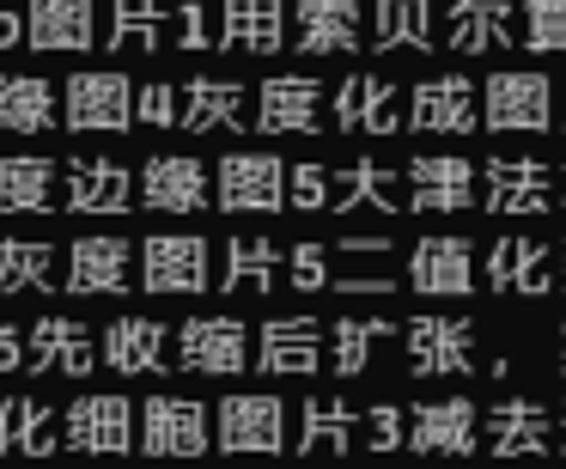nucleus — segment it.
Wrapping results in <instances>:
<instances>
[{
    "mask_svg": "<svg viewBox=\"0 0 566 469\" xmlns=\"http://www.w3.org/2000/svg\"><path fill=\"white\" fill-rule=\"evenodd\" d=\"M390 335L396 330L384 317H342V323H335V347H329L335 378H359V372L371 366V347L390 342Z\"/></svg>",
    "mask_w": 566,
    "mask_h": 469,
    "instance_id": "4c0bfd02",
    "label": "nucleus"
},
{
    "mask_svg": "<svg viewBox=\"0 0 566 469\" xmlns=\"http://www.w3.org/2000/svg\"><path fill=\"white\" fill-rule=\"evenodd\" d=\"M342 250H366V257H384V250H390V238H384V232H366V238H342Z\"/></svg>",
    "mask_w": 566,
    "mask_h": 469,
    "instance_id": "8fccbe9b",
    "label": "nucleus"
},
{
    "mask_svg": "<svg viewBox=\"0 0 566 469\" xmlns=\"http://www.w3.org/2000/svg\"><path fill=\"white\" fill-rule=\"evenodd\" d=\"M524 43L530 50H566V0H524Z\"/></svg>",
    "mask_w": 566,
    "mask_h": 469,
    "instance_id": "a19ab883",
    "label": "nucleus"
},
{
    "mask_svg": "<svg viewBox=\"0 0 566 469\" xmlns=\"http://www.w3.org/2000/svg\"><path fill=\"white\" fill-rule=\"evenodd\" d=\"M140 286L147 293H201L208 286V244L189 232H153L140 244Z\"/></svg>",
    "mask_w": 566,
    "mask_h": 469,
    "instance_id": "9d476101",
    "label": "nucleus"
},
{
    "mask_svg": "<svg viewBox=\"0 0 566 469\" xmlns=\"http://www.w3.org/2000/svg\"><path fill=\"white\" fill-rule=\"evenodd\" d=\"M226 451H244V457H281L286 451V403L269 390L256 396H226L220 420H213Z\"/></svg>",
    "mask_w": 566,
    "mask_h": 469,
    "instance_id": "20e7f679",
    "label": "nucleus"
},
{
    "mask_svg": "<svg viewBox=\"0 0 566 469\" xmlns=\"http://www.w3.org/2000/svg\"><path fill=\"white\" fill-rule=\"evenodd\" d=\"M475 201V159H408V208L415 213H463Z\"/></svg>",
    "mask_w": 566,
    "mask_h": 469,
    "instance_id": "f8f14e48",
    "label": "nucleus"
},
{
    "mask_svg": "<svg viewBox=\"0 0 566 469\" xmlns=\"http://www.w3.org/2000/svg\"><path fill=\"white\" fill-rule=\"evenodd\" d=\"M366 445L371 451H402L408 445V420L396 403H371L366 408Z\"/></svg>",
    "mask_w": 566,
    "mask_h": 469,
    "instance_id": "79ce46f5",
    "label": "nucleus"
},
{
    "mask_svg": "<svg viewBox=\"0 0 566 469\" xmlns=\"http://www.w3.org/2000/svg\"><path fill=\"white\" fill-rule=\"evenodd\" d=\"M140 92L128 86L123 74H74L67 80V128L80 135H123L135 116Z\"/></svg>",
    "mask_w": 566,
    "mask_h": 469,
    "instance_id": "6e6552de",
    "label": "nucleus"
},
{
    "mask_svg": "<svg viewBox=\"0 0 566 469\" xmlns=\"http://www.w3.org/2000/svg\"><path fill=\"white\" fill-rule=\"evenodd\" d=\"M323 111V86L311 74H281L262 86V116L256 128L262 135H311Z\"/></svg>",
    "mask_w": 566,
    "mask_h": 469,
    "instance_id": "aec40b11",
    "label": "nucleus"
},
{
    "mask_svg": "<svg viewBox=\"0 0 566 469\" xmlns=\"http://www.w3.org/2000/svg\"><path fill=\"white\" fill-rule=\"evenodd\" d=\"M481 201L488 213H548L554 177L542 159H481Z\"/></svg>",
    "mask_w": 566,
    "mask_h": 469,
    "instance_id": "9b49d317",
    "label": "nucleus"
},
{
    "mask_svg": "<svg viewBox=\"0 0 566 469\" xmlns=\"http://www.w3.org/2000/svg\"><path fill=\"white\" fill-rule=\"evenodd\" d=\"M140 201L153 213H196L208 201V165L189 153H159L140 165Z\"/></svg>",
    "mask_w": 566,
    "mask_h": 469,
    "instance_id": "4468645a",
    "label": "nucleus"
},
{
    "mask_svg": "<svg viewBox=\"0 0 566 469\" xmlns=\"http://www.w3.org/2000/svg\"><path fill=\"white\" fill-rule=\"evenodd\" d=\"M560 281H566V244H560Z\"/></svg>",
    "mask_w": 566,
    "mask_h": 469,
    "instance_id": "603ef678",
    "label": "nucleus"
},
{
    "mask_svg": "<svg viewBox=\"0 0 566 469\" xmlns=\"http://www.w3.org/2000/svg\"><path fill=\"white\" fill-rule=\"evenodd\" d=\"M135 184L116 159H67V208L74 213H123Z\"/></svg>",
    "mask_w": 566,
    "mask_h": 469,
    "instance_id": "bb28decb",
    "label": "nucleus"
},
{
    "mask_svg": "<svg viewBox=\"0 0 566 469\" xmlns=\"http://www.w3.org/2000/svg\"><path fill=\"white\" fill-rule=\"evenodd\" d=\"M408 372L415 378H463V372H475V323L415 317L408 323Z\"/></svg>",
    "mask_w": 566,
    "mask_h": 469,
    "instance_id": "39448f33",
    "label": "nucleus"
},
{
    "mask_svg": "<svg viewBox=\"0 0 566 469\" xmlns=\"http://www.w3.org/2000/svg\"><path fill=\"white\" fill-rule=\"evenodd\" d=\"M323 366V330L317 317H269L262 323V347H256V372L269 378H305Z\"/></svg>",
    "mask_w": 566,
    "mask_h": 469,
    "instance_id": "dca6fc26",
    "label": "nucleus"
},
{
    "mask_svg": "<svg viewBox=\"0 0 566 469\" xmlns=\"http://www.w3.org/2000/svg\"><path fill=\"white\" fill-rule=\"evenodd\" d=\"M481 415L488 408L469 396H444V403H415L408 415V445L427 457H469L481 439Z\"/></svg>",
    "mask_w": 566,
    "mask_h": 469,
    "instance_id": "1a4fd4ad",
    "label": "nucleus"
},
{
    "mask_svg": "<svg viewBox=\"0 0 566 469\" xmlns=\"http://www.w3.org/2000/svg\"><path fill=\"white\" fill-rule=\"evenodd\" d=\"M488 286H493V293H530V299H542L554 286L548 244H536V238H500V244L488 250Z\"/></svg>",
    "mask_w": 566,
    "mask_h": 469,
    "instance_id": "b1692460",
    "label": "nucleus"
},
{
    "mask_svg": "<svg viewBox=\"0 0 566 469\" xmlns=\"http://www.w3.org/2000/svg\"><path fill=\"white\" fill-rule=\"evenodd\" d=\"M135 250L123 238H80L67 250V293H123Z\"/></svg>",
    "mask_w": 566,
    "mask_h": 469,
    "instance_id": "393cba45",
    "label": "nucleus"
},
{
    "mask_svg": "<svg viewBox=\"0 0 566 469\" xmlns=\"http://www.w3.org/2000/svg\"><path fill=\"white\" fill-rule=\"evenodd\" d=\"M354 208L396 213V171L390 165L359 159V165H342V171H335V208L329 213H354Z\"/></svg>",
    "mask_w": 566,
    "mask_h": 469,
    "instance_id": "72a5a7b5",
    "label": "nucleus"
},
{
    "mask_svg": "<svg viewBox=\"0 0 566 469\" xmlns=\"http://www.w3.org/2000/svg\"><path fill=\"white\" fill-rule=\"evenodd\" d=\"M286 208L293 213L335 208V177L323 171V165H293V171H286Z\"/></svg>",
    "mask_w": 566,
    "mask_h": 469,
    "instance_id": "ea45409f",
    "label": "nucleus"
},
{
    "mask_svg": "<svg viewBox=\"0 0 566 469\" xmlns=\"http://www.w3.org/2000/svg\"><path fill=\"white\" fill-rule=\"evenodd\" d=\"M560 445H566V415H560Z\"/></svg>",
    "mask_w": 566,
    "mask_h": 469,
    "instance_id": "864d4df0",
    "label": "nucleus"
},
{
    "mask_svg": "<svg viewBox=\"0 0 566 469\" xmlns=\"http://www.w3.org/2000/svg\"><path fill=\"white\" fill-rule=\"evenodd\" d=\"M378 50H432V0H378V25H371Z\"/></svg>",
    "mask_w": 566,
    "mask_h": 469,
    "instance_id": "e433bc0d",
    "label": "nucleus"
},
{
    "mask_svg": "<svg viewBox=\"0 0 566 469\" xmlns=\"http://www.w3.org/2000/svg\"><path fill=\"white\" fill-rule=\"evenodd\" d=\"M55 286V250L50 244H19L0 238V293H50Z\"/></svg>",
    "mask_w": 566,
    "mask_h": 469,
    "instance_id": "c9c22d12",
    "label": "nucleus"
},
{
    "mask_svg": "<svg viewBox=\"0 0 566 469\" xmlns=\"http://www.w3.org/2000/svg\"><path fill=\"white\" fill-rule=\"evenodd\" d=\"M481 128H493V135H548L554 128L548 80L500 67V74L488 80V92H481Z\"/></svg>",
    "mask_w": 566,
    "mask_h": 469,
    "instance_id": "f257e3e1",
    "label": "nucleus"
},
{
    "mask_svg": "<svg viewBox=\"0 0 566 469\" xmlns=\"http://www.w3.org/2000/svg\"><path fill=\"white\" fill-rule=\"evenodd\" d=\"M335 286H342V293H390V274H342V281H335Z\"/></svg>",
    "mask_w": 566,
    "mask_h": 469,
    "instance_id": "de8ad7c7",
    "label": "nucleus"
},
{
    "mask_svg": "<svg viewBox=\"0 0 566 469\" xmlns=\"http://www.w3.org/2000/svg\"><path fill=\"white\" fill-rule=\"evenodd\" d=\"M140 408L116 390H86L80 403H67V445L74 451H98V457H123L128 445H140L135 432Z\"/></svg>",
    "mask_w": 566,
    "mask_h": 469,
    "instance_id": "7ed1b4c3",
    "label": "nucleus"
},
{
    "mask_svg": "<svg viewBox=\"0 0 566 469\" xmlns=\"http://www.w3.org/2000/svg\"><path fill=\"white\" fill-rule=\"evenodd\" d=\"M55 420L38 396H7L0 403V457H50Z\"/></svg>",
    "mask_w": 566,
    "mask_h": 469,
    "instance_id": "2f4dec72",
    "label": "nucleus"
},
{
    "mask_svg": "<svg viewBox=\"0 0 566 469\" xmlns=\"http://www.w3.org/2000/svg\"><path fill=\"white\" fill-rule=\"evenodd\" d=\"M135 116L140 123H153V128H171V123H184V111H177V92L165 86H140V104H135Z\"/></svg>",
    "mask_w": 566,
    "mask_h": 469,
    "instance_id": "c03bdc74",
    "label": "nucleus"
},
{
    "mask_svg": "<svg viewBox=\"0 0 566 469\" xmlns=\"http://www.w3.org/2000/svg\"><path fill=\"white\" fill-rule=\"evenodd\" d=\"M104 366L116 378H147V372H165V323L153 317H116L104 330Z\"/></svg>",
    "mask_w": 566,
    "mask_h": 469,
    "instance_id": "5701e85b",
    "label": "nucleus"
},
{
    "mask_svg": "<svg viewBox=\"0 0 566 469\" xmlns=\"http://www.w3.org/2000/svg\"><path fill=\"white\" fill-rule=\"evenodd\" d=\"M408 128L420 135H469L481 128V104H475V86L463 74H439L427 86H415V104H408Z\"/></svg>",
    "mask_w": 566,
    "mask_h": 469,
    "instance_id": "2eb2a0df",
    "label": "nucleus"
},
{
    "mask_svg": "<svg viewBox=\"0 0 566 469\" xmlns=\"http://www.w3.org/2000/svg\"><path fill=\"white\" fill-rule=\"evenodd\" d=\"M359 432V408L342 396H311L298 408V451L305 457H347Z\"/></svg>",
    "mask_w": 566,
    "mask_h": 469,
    "instance_id": "cd10ccee",
    "label": "nucleus"
},
{
    "mask_svg": "<svg viewBox=\"0 0 566 469\" xmlns=\"http://www.w3.org/2000/svg\"><path fill=\"white\" fill-rule=\"evenodd\" d=\"M177 366L201 372V378H232V372L256 366L250 359V330L238 317H189L177 330Z\"/></svg>",
    "mask_w": 566,
    "mask_h": 469,
    "instance_id": "f03ea898",
    "label": "nucleus"
},
{
    "mask_svg": "<svg viewBox=\"0 0 566 469\" xmlns=\"http://www.w3.org/2000/svg\"><path fill=\"white\" fill-rule=\"evenodd\" d=\"M55 196V165L38 153L0 159V213H43Z\"/></svg>",
    "mask_w": 566,
    "mask_h": 469,
    "instance_id": "473e14b6",
    "label": "nucleus"
},
{
    "mask_svg": "<svg viewBox=\"0 0 566 469\" xmlns=\"http://www.w3.org/2000/svg\"><path fill=\"white\" fill-rule=\"evenodd\" d=\"M256 116H244V92L232 80H189V98H184V123L189 135H213V128H250Z\"/></svg>",
    "mask_w": 566,
    "mask_h": 469,
    "instance_id": "c756f323",
    "label": "nucleus"
},
{
    "mask_svg": "<svg viewBox=\"0 0 566 469\" xmlns=\"http://www.w3.org/2000/svg\"><path fill=\"white\" fill-rule=\"evenodd\" d=\"M165 43V7L159 0H116L111 50H159Z\"/></svg>",
    "mask_w": 566,
    "mask_h": 469,
    "instance_id": "58836bf2",
    "label": "nucleus"
},
{
    "mask_svg": "<svg viewBox=\"0 0 566 469\" xmlns=\"http://www.w3.org/2000/svg\"><path fill=\"white\" fill-rule=\"evenodd\" d=\"M335 274H329V250L323 244H298L293 250V286L298 293H317V286H329Z\"/></svg>",
    "mask_w": 566,
    "mask_h": 469,
    "instance_id": "37998d69",
    "label": "nucleus"
},
{
    "mask_svg": "<svg viewBox=\"0 0 566 469\" xmlns=\"http://www.w3.org/2000/svg\"><path fill=\"white\" fill-rule=\"evenodd\" d=\"M408 286L427 299H463L475 286V244L469 238H420L408 262Z\"/></svg>",
    "mask_w": 566,
    "mask_h": 469,
    "instance_id": "ddd939ff",
    "label": "nucleus"
},
{
    "mask_svg": "<svg viewBox=\"0 0 566 469\" xmlns=\"http://www.w3.org/2000/svg\"><path fill=\"white\" fill-rule=\"evenodd\" d=\"M177 50H208V13H201V0H184L177 7Z\"/></svg>",
    "mask_w": 566,
    "mask_h": 469,
    "instance_id": "a18cd8bd",
    "label": "nucleus"
},
{
    "mask_svg": "<svg viewBox=\"0 0 566 469\" xmlns=\"http://www.w3.org/2000/svg\"><path fill=\"white\" fill-rule=\"evenodd\" d=\"M335 128H366V135H396L402 116H396V86L390 80H371V74H354L335 86Z\"/></svg>",
    "mask_w": 566,
    "mask_h": 469,
    "instance_id": "4be33fe9",
    "label": "nucleus"
},
{
    "mask_svg": "<svg viewBox=\"0 0 566 469\" xmlns=\"http://www.w3.org/2000/svg\"><path fill=\"white\" fill-rule=\"evenodd\" d=\"M560 372H566V330H560Z\"/></svg>",
    "mask_w": 566,
    "mask_h": 469,
    "instance_id": "3c124183",
    "label": "nucleus"
},
{
    "mask_svg": "<svg viewBox=\"0 0 566 469\" xmlns=\"http://www.w3.org/2000/svg\"><path fill=\"white\" fill-rule=\"evenodd\" d=\"M31 366V335H19L13 323H0V372Z\"/></svg>",
    "mask_w": 566,
    "mask_h": 469,
    "instance_id": "49530a36",
    "label": "nucleus"
},
{
    "mask_svg": "<svg viewBox=\"0 0 566 469\" xmlns=\"http://www.w3.org/2000/svg\"><path fill=\"white\" fill-rule=\"evenodd\" d=\"M25 43L31 50H92L98 25H92V0H31L25 7Z\"/></svg>",
    "mask_w": 566,
    "mask_h": 469,
    "instance_id": "a211bd4d",
    "label": "nucleus"
},
{
    "mask_svg": "<svg viewBox=\"0 0 566 469\" xmlns=\"http://www.w3.org/2000/svg\"><path fill=\"white\" fill-rule=\"evenodd\" d=\"M92 366H104L98 342H92L86 323H67V317H43L38 330H31V378H43V372H67V378H86Z\"/></svg>",
    "mask_w": 566,
    "mask_h": 469,
    "instance_id": "f3484780",
    "label": "nucleus"
},
{
    "mask_svg": "<svg viewBox=\"0 0 566 469\" xmlns=\"http://www.w3.org/2000/svg\"><path fill=\"white\" fill-rule=\"evenodd\" d=\"M293 43L305 55H347L359 50V7L354 0H298L293 7Z\"/></svg>",
    "mask_w": 566,
    "mask_h": 469,
    "instance_id": "6ab92c4d",
    "label": "nucleus"
},
{
    "mask_svg": "<svg viewBox=\"0 0 566 469\" xmlns=\"http://www.w3.org/2000/svg\"><path fill=\"white\" fill-rule=\"evenodd\" d=\"M274 262H281V244L269 238H232L226 244V293H274Z\"/></svg>",
    "mask_w": 566,
    "mask_h": 469,
    "instance_id": "f704fd0d",
    "label": "nucleus"
},
{
    "mask_svg": "<svg viewBox=\"0 0 566 469\" xmlns=\"http://www.w3.org/2000/svg\"><path fill=\"white\" fill-rule=\"evenodd\" d=\"M140 451L147 457H201L208 451V408L196 396H147L140 403Z\"/></svg>",
    "mask_w": 566,
    "mask_h": 469,
    "instance_id": "423d86ee",
    "label": "nucleus"
},
{
    "mask_svg": "<svg viewBox=\"0 0 566 469\" xmlns=\"http://www.w3.org/2000/svg\"><path fill=\"white\" fill-rule=\"evenodd\" d=\"M19 38H25V25H19V13L7 7V0H0V50H13Z\"/></svg>",
    "mask_w": 566,
    "mask_h": 469,
    "instance_id": "09e8293b",
    "label": "nucleus"
},
{
    "mask_svg": "<svg viewBox=\"0 0 566 469\" xmlns=\"http://www.w3.org/2000/svg\"><path fill=\"white\" fill-rule=\"evenodd\" d=\"M500 43H512V7L505 0H457L451 7V50L488 55Z\"/></svg>",
    "mask_w": 566,
    "mask_h": 469,
    "instance_id": "7c9ffc66",
    "label": "nucleus"
},
{
    "mask_svg": "<svg viewBox=\"0 0 566 469\" xmlns=\"http://www.w3.org/2000/svg\"><path fill=\"white\" fill-rule=\"evenodd\" d=\"M0 128L7 135H50L55 128V92L38 74H0Z\"/></svg>",
    "mask_w": 566,
    "mask_h": 469,
    "instance_id": "c85d7f7f",
    "label": "nucleus"
},
{
    "mask_svg": "<svg viewBox=\"0 0 566 469\" xmlns=\"http://www.w3.org/2000/svg\"><path fill=\"white\" fill-rule=\"evenodd\" d=\"M286 171H293V165L274 159V153H226L220 159V208L281 213L286 208Z\"/></svg>",
    "mask_w": 566,
    "mask_h": 469,
    "instance_id": "0eeeda50",
    "label": "nucleus"
},
{
    "mask_svg": "<svg viewBox=\"0 0 566 469\" xmlns=\"http://www.w3.org/2000/svg\"><path fill=\"white\" fill-rule=\"evenodd\" d=\"M220 43L244 55H274L286 43V0H226Z\"/></svg>",
    "mask_w": 566,
    "mask_h": 469,
    "instance_id": "a878e982",
    "label": "nucleus"
},
{
    "mask_svg": "<svg viewBox=\"0 0 566 469\" xmlns=\"http://www.w3.org/2000/svg\"><path fill=\"white\" fill-rule=\"evenodd\" d=\"M554 427H548V408L530 403V396H505V403L488 408V445L493 457H536L548 451Z\"/></svg>",
    "mask_w": 566,
    "mask_h": 469,
    "instance_id": "412c9836",
    "label": "nucleus"
}]
</instances>
